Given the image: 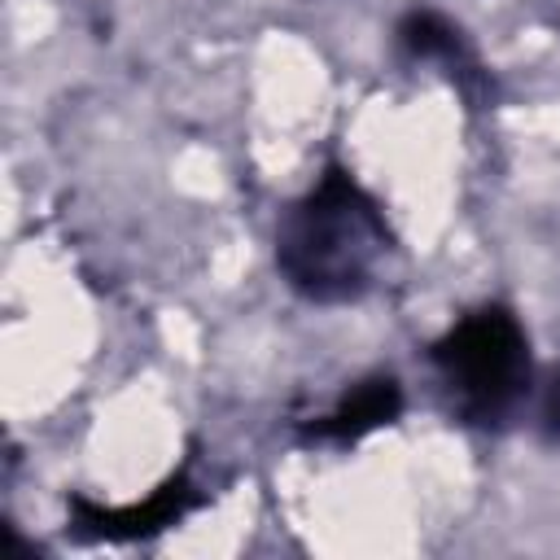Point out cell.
Masks as SVG:
<instances>
[{"instance_id": "1", "label": "cell", "mask_w": 560, "mask_h": 560, "mask_svg": "<svg viewBox=\"0 0 560 560\" xmlns=\"http://www.w3.org/2000/svg\"><path fill=\"white\" fill-rule=\"evenodd\" d=\"M385 249L389 228L376 201L341 166H328L284 219L276 258L298 293L315 302H350L372 284Z\"/></svg>"}, {"instance_id": "2", "label": "cell", "mask_w": 560, "mask_h": 560, "mask_svg": "<svg viewBox=\"0 0 560 560\" xmlns=\"http://www.w3.org/2000/svg\"><path fill=\"white\" fill-rule=\"evenodd\" d=\"M525 350L529 346L516 315L503 306H481L433 346V363L446 372L451 389L459 394V407L477 420H490L521 398L529 381Z\"/></svg>"}, {"instance_id": "3", "label": "cell", "mask_w": 560, "mask_h": 560, "mask_svg": "<svg viewBox=\"0 0 560 560\" xmlns=\"http://www.w3.org/2000/svg\"><path fill=\"white\" fill-rule=\"evenodd\" d=\"M192 503H197V490L184 477H171L144 503H131V508H96L88 499H74L70 512L79 521V534H88V538H144V534H158V529L175 525Z\"/></svg>"}, {"instance_id": "4", "label": "cell", "mask_w": 560, "mask_h": 560, "mask_svg": "<svg viewBox=\"0 0 560 560\" xmlns=\"http://www.w3.org/2000/svg\"><path fill=\"white\" fill-rule=\"evenodd\" d=\"M402 411V389L394 376H372V381H359L341 402L337 411H328L319 424H311L315 438H332V442H354L381 424H389L394 416Z\"/></svg>"}, {"instance_id": "5", "label": "cell", "mask_w": 560, "mask_h": 560, "mask_svg": "<svg viewBox=\"0 0 560 560\" xmlns=\"http://www.w3.org/2000/svg\"><path fill=\"white\" fill-rule=\"evenodd\" d=\"M398 44L411 57H451V52H459V31L446 18H438L433 9H416L398 22Z\"/></svg>"}, {"instance_id": "6", "label": "cell", "mask_w": 560, "mask_h": 560, "mask_svg": "<svg viewBox=\"0 0 560 560\" xmlns=\"http://www.w3.org/2000/svg\"><path fill=\"white\" fill-rule=\"evenodd\" d=\"M542 429H547V438L560 442V372H556V381L547 385V398H542Z\"/></svg>"}]
</instances>
